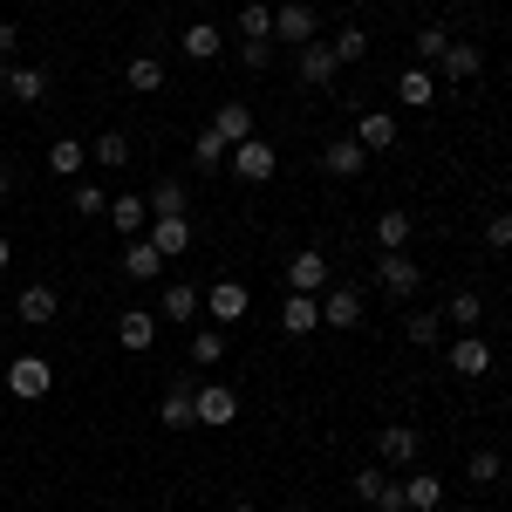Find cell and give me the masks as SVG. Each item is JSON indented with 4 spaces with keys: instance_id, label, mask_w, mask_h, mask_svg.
Here are the masks:
<instances>
[{
    "instance_id": "cell-1",
    "label": "cell",
    "mask_w": 512,
    "mask_h": 512,
    "mask_svg": "<svg viewBox=\"0 0 512 512\" xmlns=\"http://www.w3.org/2000/svg\"><path fill=\"white\" fill-rule=\"evenodd\" d=\"M7 390L21 396V403H41V396L55 390V362L48 355H14L7 362Z\"/></svg>"
},
{
    "instance_id": "cell-2",
    "label": "cell",
    "mask_w": 512,
    "mask_h": 512,
    "mask_svg": "<svg viewBox=\"0 0 512 512\" xmlns=\"http://www.w3.org/2000/svg\"><path fill=\"white\" fill-rule=\"evenodd\" d=\"M315 35H321V14L308 7V0H280V7H274V41H287V48H308Z\"/></svg>"
},
{
    "instance_id": "cell-3",
    "label": "cell",
    "mask_w": 512,
    "mask_h": 512,
    "mask_svg": "<svg viewBox=\"0 0 512 512\" xmlns=\"http://www.w3.org/2000/svg\"><path fill=\"white\" fill-rule=\"evenodd\" d=\"M144 239L158 246L164 260H178V253H192V219H185V212H151Z\"/></svg>"
},
{
    "instance_id": "cell-4",
    "label": "cell",
    "mask_w": 512,
    "mask_h": 512,
    "mask_svg": "<svg viewBox=\"0 0 512 512\" xmlns=\"http://www.w3.org/2000/svg\"><path fill=\"white\" fill-rule=\"evenodd\" d=\"M233 171L246 178V185H267L280 171V151L267 144V137H246V144H233Z\"/></svg>"
},
{
    "instance_id": "cell-5",
    "label": "cell",
    "mask_w": 512,
    "mask_h": 512,
    "mask_svg": "<svg viewBox=\"0 0 512 512\" xmlns=\"http://www.w3.org/2000/svg\"><path fill=\"white\" fill-rule=\"evenodd\" d=\"M355 499L369 512H403V478H383V465L355 472Z\"/></svg>"
},
{
    "instance_id": "cell-6",
    "label": "cell",
    "mask_w": 512,
    "mask_h": 512,
    "mask_svg": "<svg viewBox=\"0 0 512 512\" xmlns=\"http://www.w3.org/2000/svg\"><path fill=\"white\" fill-rule=\"evenodd\" d=\"M376 280H383V294H396V301H410V294L424 287V267H417L410 253H383V260H376Z\"/></svg>"
},
{
    "instance_id": "cell-7",
    "label": "cell",
    "mask_w": 512,
    "mask_h": 512,
    "mask_svg": "<svg viewBox=\"0 0 512 512\" xmlns=\"http://www.w3.org/2000/svg\"><path fill=\"white\" fill-rule=\"evenodd\" d=\"M376 458H383L390 472L417 465V431H410V424H376Z\"/></svg>"
},
{
    "instance_id": "cell-8",
    "label": "cell",
    "mask_w": 512,
    "mask_h": 512,
    "mask_svg": "<svg viewBox=\"0 0 512 512\" xmlns=\"http://www.w3.org/2000/svg\"><path fill=\"white\" fill-rule=\"evenodd\" d=\"M294 69H301V82H315V89H328V82L342 76V62H335V48H328V41H308V48H294Z\"/></svg>"
},
{
    "instance_id": "cell-9",
    "label": "cell",
    "mask_w": 512,
    "mask_h": 512,
    "mask_svg": "<svg viewBox=\"0 0 512 512\" xmlns=\"http://www.w3.org/2000/svg\"><path fill=\"white\" fill-rule=\"evenodd\" d=\"M14 315L28 321V328H48V321L62 315V301H55V287H48V280H28V287H21V301H14Z\"/></svg>"
},
{
    "instance_id": "cell-10",
    "label": "cell",
    "mask_w": 512,
    "mask_h": 512,
    "mask_svg": "<svg viewBox=\"0 0 512 512\" xmlns=\"http://www.w3.org/2000/svg\"><path fill=\"white\" fill-rule=\"evenodd\" d=\"M192 410H198V424H233V417H239V396L226 390V383H198Z\"/></svg>"
},
{
    "instance_id": "cell-11",
    "label": "cell",
    "mask_w": 512,
    "mask_h": 512,
    "mask_svg": "<svg viewBox=\"0 0 512 512\" xmlns=\"http://www.w3.org/2000/svg\"><path fill=\"white\" fill-rule=\"evenodd\" d=\"M410 233H417V219H410L403 205H383V212H376V253H403Z\"/></svg>"
},
{
    "instance_id": "cell-12",
    "label": "cell",
    "mask_w": 512,
    "mask_h": 512,
    "mask_svg": "<svg viewBox=\"0 0 512 512\" xmlns=\"http://www.w3.org/2000/svg\"><path fill=\"white\" fill-rule=\"evenodd\" d=\"M287 294H328V260L321 253H294L287 260Z\"/></svg>"
},
{
    "instance_id": "cell-13",
    "label": "cell",
    "mask_w": 512,
    "mask_h": 512,
    "mask_svg": "<svg viewBox=\"0 0 512 512\" xmlns=\"http://www.w3.org/2000/svg\"><path fill=\"white\" fill-rule=\"evenodd\" d=\"M117 342L130 355H144L151 342H158V315H151V308H123V315H117Z\"/></svg>"
},
{
    "instance_id": "cell-14",
    "label": "cell",
    "mask_w": 512,
    "mask_h": 512,
    "mask_svg": "<svg viewBox=\"0 0 512 512\" xmlns=\"http://www.w3.org/2000/svg\"><path fill=\"white\" fill-rule=\"evenodd\" d=\"M444 362H451V376H485V369H492V342H485V335H458Z\"/></svg>"
},
{
    "instance_id": "cell-15",
    "label": "cell",
    "mask_w": 512,
    "mask_h": 512,
    "mask_svg": "<svg viewBox=\"0 0 512 512\" xmlns=\"http://www.w3.org/2000/svg\"><path fill=\"white\" fill-rule=\"evenodd\" d=\"M362 164H369V151L355 137H328V151H321V171L328 178H362Z\"/></svg>"
},
{
    "instance_id": "cell-16",
    "label": "cell",
    "mask_w": 512,
    "mask_h": 512,
    "mask_svg": "<svg viewBox=\"0 0 512 512\" xmlns=\"http://www.w3.org/2000/svg\"><path fill=\"white\" fill-rule=\"evenodd\" d=\"M280 328H287V335H315L321 328V294H287V301H280Z\"/></svg>"
},
{
    "instance_id": "cell-17",
    "label": "cell",
    "mask_w": 512,
    "mask_h": 512,
    "mask_svg": "<svg viewBox=\"0 0 512 512\" xmlns=\"http://www.w3.org/2000/svg\"><path fill=\"white\" fill-rule=\"evenodd\" d=\"M321 321L328 328H362V294L355 287H328L321 294Z\"/></svg>"
},
{
    "instance_id": "cell-18",
    "label": "cell",
    "mask_w": 512,
    "mask_h": 512,
    "mask_svg": "<svg viewBox=\"0 0 512 512\" xmlns=\"http://www.w3.org/2000/svg\"><path fill=\"white\" fill-rule=\"evenodd\" d=\"M205 308L219 315V328H233V321L246 315V287H239V280H212V287H205Z\"/></svg>"
},
{
    "instance_id": "cell-19",
    "label": "cell",
    "mask_w": 512,
    "mask_h": 512,
    "mask_svg": "<svg viewBox=\"0 0 512 512\" xmlns=\"http://www.w3.org/2000/svg\"><path fill=\"white\" fill-rule=\"evenodd\" d=\"M192 390H198V383H171V390H164V403H158L164 431H192V424H198V410H192Z\"/></svg>"
},
{
    "instance_id": "cell-20",
    "label": "cell",
    "mask_w": 512,
    "mask_h": 512,
    "mask_svg": "<svg viewBox=\"0 0 512 512\" xmlns=\"http://www.w3.org/2000/svg\"><path fill=\"white\" fill-rule=\"evenodd\" d=\"M396 103H403V110H431L437 103V76L431 69H403V76H396Z\"/></svg>"
},
{
    "instance_id": "cell-21",
    "label": "cell",
    "mask_w": 512,
    "mask_h": 512,
    "mask_svg": "<svg viewBox=\"0 0 512 512\" xmlns=\"http://www.w3.org/2000/svg\"><path fill=\"white\" fill-rule=\"evenodd\" d=\"M355 144H362V151H390L396 144V117L390 110H362V117H355Z\"/></svg>"
},
{
    "instance_id": "cell-22",
    "label": "cell",
    "mask_w": 512,
    "mask_h": 512,
    "mask_svg": "<svg viewBox=\"0 0 512 512\" xmlns=\"http://www.w3.org/2000/svg\"><path fill=\"white\" fill-rule=\"evenodd\" d=\"M110 226H117L123 239H144V226H151V205L137 192H123V198H110Z\"/></svg>"
},
{
    "instance_id": "cell-23",
    "label": "cell",
    "mask_w": 512,
    "mask_h": 512,
    "mask_svg": "<svg viewBox=\"0 0 512 512\" xmlns=\"http://www.w3.org/2000/svg\"><path fill=\"white\" fill-rule=\"evenodd\" d=\"M437 69H444V76H451V82H472L478 69H485V48H472V41H451Z\"/></svg>"
},
{
    "instance_id": "cell-24",
    "label": "cell",
    "mask_w": 512,
    "mask_h": 512,
    "mask_svg": "<svg viewBox=\"0 0 512 512\" xmlns=\"http://www.w3.org/2000/svg\"><path fill=\"white\" fill-rule=\"evenodd\" d=\"M123 274H130V280H158L164 274V253L151 246V239H130V246H123Z\"/></svg>"
},
{
    "instance_id": "cell-25",
    "label": "cell",
    "mask_w": 512,
    "mask_h": 512,
    "mask_svg": "<svg viewBox=\"0 0 512 512\" xmlns=\"http://www.w3.org/2000/svg\"><path fill=\"white\" fill-rule=\"evenodd\" d=\"M198 308H205V294H198L192 280H171V287H164V308H158V315H164V321H192Z\"/></svg>"
},
{
    "instance_id": "cell-26",
    "label": "cell",
    "mask_w": 512,
    "mask_h": 512,
    "mask_svg": "<svg viewBox=\"0 0 512 512\" xmlns=\"http://www.w3.org/2000/svg\"><path fill=\"white\" fill-rule=\"evenodd\" d=\"M82 164H89V144H76V137H55L48 144V171L55 178H82Z\"/></svg>"
},
{
    "instance_id": "cell-27",
    "label": "cell",
    "mask_w": 512,
    "mask_h": 512,
    "mask_svg": "<svg viewBox=\"0 0 512 512\" xmlns=\"http://www.w3.org/2000/svg\"><path fill=\"white\" fill-rule=\"evenodd\" d=\"M219 158H233V144H226V137L205 123V130L192 137V171H219Z\"/></svg>"
},
{
    "instance_id": "cell-28",
    "label": "cell",
    "mask_w": 512,
    "mask_h": 512,
    "mask_svg": "<svg viewBox=\"0 0 512 512\" xmlns=\"http://www.w3.org/2000/svg\"><path fill=\"white\" fill-rule=\"evenodd\" d=\"M444 321H451V328H465V335H472L478 321H485V301H478L472 287H458V294H451V301H444Z\"/></svg>"
},
{
    "instance_id": "cell-29",
    "label": "cell",
    "mask_w": 512,
    "mask_h": 512,
    "mask_svg": "<svg viewBox=\"0 0 512 512\" xmlns=\"http://www.w3.org/2000/svg\"><path fill=\"white\" fill-rule=\"evenodd\" d=\"M444 506V485H437V478H403V512H437Z\"/></svg>"
},
{
    "instance_id": "cell-30",
    "label": "cell",
    "mask_w": 512,
    "mask_h": 512,
    "mask_svg": "<svg viewBox=\"0 0 512 512\" xmlns=\"http://www.w3.org/2000/svg\"><path fill=\"white\" fill-rule=\"evenodd\" d=\"M212 130H219L226 144H246V137H253V110H246V103H219V117H212Z\"/></svg>"
},
{
    "instance_id": "cell-31",
    "label": "cell",
    "mask_w": 512,
    "mask_h": 512,
    "mask_svg": "<svg viewBox=\"0 0 512 512\" xmlns=\"http://www.w3.org/2000/svg\"><path fill=\"white\" fill-rule=\"evenodd\" d=\"M123 82H130L137 96H158V89H164V62H158V55H137V62L123 69Z\"/></svg>"
},
{
    "instance_id": "cell-32",
    "label": "cell",
    "mask_w": 512,
    "mask_h": 512,
    "mask_svg": "<svg viewBox=\"0 0 512 512\" xmlns=\"http://www.w3.org/2000/svg\"><path fill=\"white\" fill-rule=\"evenodd\" d=\"M89 158L103 164V171H123V164H130V137H123V130H103V137L89 144Z\"/></svg>"
},
{
    "instance_id": "cell-33",
    "label": "cell",
    "mask_w": 512,
    "mask_h": 512,
    "mask_svg": "<svg viewBox=\"0 0 512 512\" xmlns=\"http://www.w3.org/2000/svg\"><path fill=\"white\" fill-rule=\"evenodd\" d=\"M178 48H185L192 62H212V55H219V28H212V21H192V28L178 35Z\"/></svg>"
},
{
    "instance_id": "cell-34",
    "label": "cell",
    "mask_w": 512,
    "mask_h": 512,
    "mask_svg": "<svg viewBox=\"0 0 512 512\" xmlns=\"http://www.w3.org/2000/svg\"><path fill=\"white\" fill-rule=\"evenodd\" d=\"M239 41H274V7H267V0L239 7Z\"/></svg>"
},
{
    "instance_id": "cell-35",
    "label": "cell",
    "mask_w": 512,
    "mask_h": 512,
    "mask_svg": "<svg viewBox=\"0 0 512 512\" xmlns=\"http://www.w3.org/2000/svg\"><path fill=\"white\" fill-rule=\"evenodd\" d=\"M69 205H76L82 219H103V212H110V192H103L96 178H76V192H69Z\"/></svg>"
},
{
    "instance_id": "cell-36",
    "label": "cell",
    "mask_w": 512,
    "mask_h": 512,
    "mask_svg": "<svg viewBox=\"0 0 512 512\" xmlns=\"http://www.w3.org/2000/svg\"><path fill=\"white\" fill-rule=\"evenodd\" d=\"M144 205H151V212H185V205H192V198H185V178H158V185L144 192Z\"/></svg>"
},
{
    "instance_id": "cell-37",
    "label": "cell",
    "mask_w": 512,
    "mask_h": 512,
    "mask_svg": "<svg viewBox=\"0 0 512 512\" xmlns=\"http://www.w3.org/2000/svg\"><path fill=\"white\" fill-rule=\"evenodd\" d=\"M192 362H198V369L226 362V328H198V335H192Z\"/></svg>"
},
{
    "instance_id": "cell-38",
    "label": "cell",
    "mask_w": 512,
    "mask_h": 512,
    "mask_svg": "<svg viewBox=\"0 0 512 512\" xmlns=\"http://www.w3.org/2000/svg\"><path fill=\"white\" fill-rule=\"evenodd\" d=\"M41 89H48L41 69H7V96H14V103H41Z\"/></svg>"
},
{
    "instance_id": "cell-39",
    "label": "cell",
    "mask_w": 512,
    "mask_h": 512,
    "mask_svg": "<svg viewBox=\"0 0 512 512\" xmlns=\"http://www.w3.org/2000/svg\"><path fill=\"white\" fill-rule=\"evenodd\" d=\"M328 48H335V62L349 69V62H362V55H369V35H362V28H342V35L328 41Z\"/></svg>"
},
{
    "instance_id": "cell-40",
    "label": "cell",
    "mask_w": 512,
    "mask_h": 512,
    "mask_svg": "<svg viewBox=\"0 0 512 512\" xmlns=\"http://www.w3.org/2000/svg\"><path fill=\"white\" fill-rule=\"evenodd\" d=\"M403 335H410L417 349H437V335H444V315H410V321H403Z\"/></svg>"
},
{
    "instance_id": "cell-41",
    "label": "cell",
    "mask_w": 512,
    "mask_h": 512,
    "mask_svg": "<svg viewBox=\"0 0 512 512\" xmlns=\"http://www.w3.org/2000/svg\"><path fill=\"white\" fill-rule=\"evenodd\" d=\"M444 48H451V35H444V28H424V35H417V69H437Z\"/></svg>"
},
{
    "instance_id": "cell-42",
    "label": "cell",
    "mask_w": 512,
    "mask_h": 512,
    "mask_svg": "<svg viewBox=\"0 0 512 512\" xmlns=\"http://www.w3.org/2000/svg\"><path fill=\"white\" fill-rule=\"evenodd\" d=\"M472 478L478 485H499V478H506V458H499V451H472Z\"/></svg>"
},
{
    "instance_id": "cell-43",
    "label": "cell",
    "mask_w": 512,
    "mask_h": 512,
    "mask_svg": "<svg viewBox=\"0 0 512 512\" xmlns=\"http://www.w3.org/2000/svg\"><path fill=\"white\" fill-rule=\"evenodd\" d=\"M485 246H499V253L512 246V212H492V219H485Z\"/></svg>"
},
{
    "instance_id": "cell-44",
    "label": "cell",
    "mask_w": 512,
    "mask_h": 512,
    "mask_svg": "<svg viewBox=\"0 0 512 512\" xmlns=\"http://www.w3.org/2000/svg\"><path fill=\"white\" fill-rule=\"evenodd\" d=\"M239 62H246V69H267L274 48H267V41H239Z\"/></svg>"
},
{
    "instance_id": "cell-45",
    "label": "cell",
    "mask_w": 512,
    "mask_h": 512,
    "mask_svg": "<svg viewBox=\"0 0 512 512\" xmlns=\"http://www.w3.org/2000/svg\"><path fill=\"white\" fill-rule=\"evenodd\" d=\"M14 48H21V28H14V21H0V62H7Z\"/></svg>"
},
{
    "instance_id": "cell-46",
    "label": "cell",
    "mask_w": 512,
    "mask_h": 512,
    "mask_svg": "<svg viewBox=\"0 0 512 512\" xmlns=\"http://www.w3.org/2000/svg\"><path fill=\"white\" fill-rule=\"evenodd\" d=\"M7 267H14V246H7V233H0V274H7Z\"/></svg>"
},
{
    "instance_id": "cell-47",
    "label": "cell",
    "mask_w": 512,
    "mask_h": 512,
    "mask_svg": "<svg viewBox=\"0 0 512 512\" xmlns=\"http://www.w3.org/2000/svg\"><path fill=\"white\" fill-rule=\"evenodd\" d=\"M226 512H260V506H253V499H233V506H226Z\"/></svg>"
},
{
    "instance_id": "cell-48",
    "label": "cell",
    "mask_w": 512,
    "mask_h": 512,
    "mask_svg": "<svg viewBox=\"0 0 512 512\" xmlns=\"http://www.w3.org/2000/svg\"><path fill=\"white\" fill-rule=\"evenodd\" d=\"M0 96H7V62H0Z\"/></svg>"
},
{
    "instance_id": "cell-49",
    "label": "cell",
    "mask_w": 512,
    "mask_h": 512,
    "mask_svg": "<svg viewBox=\"0 0 512 512\" xmlns=\"http://www.w3.org/2000/svg\"><path fill=\"white\" fill-rule=\"evenodd\" d=\"M0 192H7V164H0Z\"/></svg>"
},
{
    "instance_id": "cell-50",
    "label": "cell",
    "mask_w": 512,
    "mask_h": 512,
    "mask_svg": "<svg viewBox=\"0 0 512 512\" xmlns=\"http://www.w3.org/2000/svg\"><path fill=\"white\" fill-rule=\"evenodd\" d=\"M274 512H294V506H274Z\"/></svg>"
},
{
    "instance_id": "cell-51",
    "label": "cell",
    "mask_w": 512,
    "mask_h": 512,
    "mask_svg": "<svg viewBox=\"0 0 512 512\" xmlns=\"http://www.w3.org/2000/svg\"><path fill=\"white\" fill-rule=\"evenodd\" d=\"M239 7H253V0H239Z\"/></svg>"
},
{
    "instance_id": "cell-52",
    "label": "cell",
    "mask_w": 512,
    "mask_h": 512,
    "mask_svg": "<svg viewBox=\"0 0 512 512\" xmlns=\"http://www.w3.org/2000/svg\"><path fill=\"white\" fill-rule=\"evenodd\" d=\"M492 512H499V506H492Z\"/></svg>"
}]
</instances>
